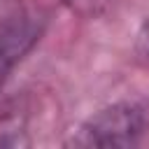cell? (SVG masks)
I'll list each match as a JSON object with an SVG mask.
<instances>
[{"mask_svg":"<svg viewBox=\"0 0 149 149\" xmlns=\"http://www.w3.org/2000/svg\"><path fill=\"white\" fill-rule=\"evenodd\" d=\"M147 128V116L135 102H112L93 112L72 130L68 147H133Z\"/></svg>","mask_w":149,"mask_h":149,"instance_id":"1","label":"cell"},{"mask_svg":"<svg viewBox=\"0 0 149 149\" xmlns=\"http://www.w3.org/2000/svg\"><path fill=\"white\" fill-rule=\"evenodd\" d=\"M44 19L21 0H0V86L37 44Z\"/></svg>","mask_w":149,"mask_h":149,"instance_id":"2","label":"cell"},{"mask_svg":"<svg viewBox=\"0 0 149 149\" xmlns=\"http://www.w3.org/2000/svg\"><path fill=\"white\" fill-rule=\"evenodd\" d=\"M72 12L81 14V16H98L109 0H63Z\"/></svg>","mask_w":149,"mask_h":149,"instance_id":"3","label":"cell"},{"mask_svg":"<svg viewBox=\"0 0 149 149\" xmlns=\"http://www.w3.org/2000/svg\"><path fill=\"white\" fill-rule=\"evenodd\" d=\"M135 51H137V56H140V58L149 61V16H147V21L142 23V28H140V33H137Z\"/></svg>","mask_w":149,"mask_h":149,"instance_id":"4","label":"cell"}]
</instances>
